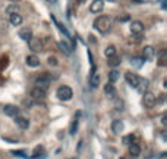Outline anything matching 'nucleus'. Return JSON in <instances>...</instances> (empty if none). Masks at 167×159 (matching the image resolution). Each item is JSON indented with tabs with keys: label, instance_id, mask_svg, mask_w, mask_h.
Returning a JSON list of instances; mask_svg holds the SVG:
<instances>
[{
	"label": "nucleus",
	"instance_id": "1",
	"mask_svg": "<svg viewBox=\"0 0 167 159\" xmlns=\"http://www.w3.org/2000/svg\"><path fill=\"white\" fill-rule=\"evenodd\" d=\"M94 28L101 34H106L110 31L111 28V19L106 15H101L94 21Z\"/></svg>",
	"mask_w": 167,
	"mask_h": 159
},
{
	"label": "nucleus",
	"instance_id": "2",
	"mask_svg": "<svg viewBox=\"0 0 167 159\" xmlns=\"http://www.w3.org/2000/svg\"><path fill=\"white\" fill-rule=\"evenodd\" d=\"M56 95H57V98L60 99V101H69L73 96V91H72V88L63 85V86H60V88L57 89Z\"/></svg>",
	"mask_w": 167,
	"mask_h": 159
},
{
	"label": "nucleus",
	"instance_id": "3",
	"mask_svg": "<svg viewBox=\"0 0 167 159\" xmlns=\"http://www.w3.org/2000/svg\"><path fill=\"white\" fill-rule=\"evenodd\" d=\"M28 47L29 50L32 51V53H41V51H44V43H43V39L41 38H31L28 41Z\"/></svg>",
	"mask_w": 167,
	"mask_h": 159
},
{
	"label": "nucleus",
	"instance_id": "4",
	"mask_svg": "<svg viewBox=\"0 0 167 159\" xmlns=\"http://www.w3.org/2000/svg\"><path fill=\"white\" fill-rule=\"evenodd\" d=\"M142 95H144V96H142V104H144L145 108H152V107L157 104V96L152 92L147 91V92L142 93Z\"/></svg>",
	"mask_w": 167,
	"mask_h": 159
},
{
	"label": "nucleus",
	"instance_id": "5",
	"mask_svg": "<svg viewBox=\"0 0 167 159\" xmlns=\"http://www.w3.org/2000/svg\"><path fill=\"white\" fill-rule=\"evenodd\" d=\"M125 79H126V82L135 89H136L139 80H141V77H139L136 73H132V71H126V73H125Z\"/></svg>",
	"mask_w": 167,
	"mask_h": 159
},
{
	"label": "nucleus",
	"instance_id": "6",
	"mask_svg": "<svg viewBox=\"0 0 167 159\" xmlns=\"http://www.w3.org/2000/svg\"><path fill=\"white\" fill-rule=\"evenodd\" d=\"M45 91H43V89L37 88V86H34L32 89H31V92H29V98L32 99V101H41V99L45 98Z\"/></svg>",
	"mask_w": 167,
	"mask_h": 159
},
{
	"label": "nucleus",
	"instance_id": "7",
	"mask_svg": "<svg viewBox=\"0 0 167 159\" xmlns=\"http://www.w3.org/2000/svg\"><path fill=\"white\" fill-rule=\"evenodd\" d=\"M3 112H5L6 115H9V117H18L19 115V108L18 107H15V105H12V104H7L3 107Z\"/></svg>",
	"mask_w": 167,
	"mask_h": 159
},
{
	"label": "nucleus",
	"instance_id": "8",
	"mask_svg": "<svg viewBox=\"0 0 167 159\" xmlns=\"http://www.w3.org/2000/svg\"><path fill=\"white\" fill-rule=\"evenodd\" d=\"M154 57H156V48L151 47V45L144 47V50H142V59L144 60H152Z\"/></svg>",
	"mask_w": 167,
	"mask_h": 159
},
{
	"label": "nucleus",
	"instance_id": "9",
	"mask_svg": "<svg viewBox=\"0 0 167 159\" xmlns=\"http://www.w3.org/2000/svg\"><path fill=\"white\" fill-rule=\"evenodd\" d=\"M104 9V2L103 0H92V3L89 5V10L92 13H100Z\"/></svg>",
	"mask_w": 167,
	"mask_h": 159
},
{
	"label": "nucleus",
	"instance_id": "10",
	"mask_svg": "<svg viewBox=\"0 0 167 159\" xmlns=\"http://www.w3.org/2000/svg\"><path fill=\"white\" fill-rule=\"evenodd\" d=\"M131 32L135 34V35H141L144 32V23L139 22V21H134L131 23Z\"/></svg>",
	"mask_w": 167,
	"mask_h": 159
},
{
	"label": "nucleus",
	"instance_id": "11",
	"mask_svg": "<svg viewBox=\"0 0 167 159\" xmlns=\"http://www.w3.org/2000/svg\"><path fill=\"white\" fill-rule=\"evenodd\" d=\"M123 128H125V126H123L122 120H113L111 121V132L114 133V134H120V133L123 132Z\"/></svg>",
	"mask_w": 167,
	"mask_h": 159
},
{
	"label": "nucleus",
	"instance_id": "12",
	"mask_svg": "<svg viewBox=\"0 0 167 159\" xmlns=\"http://www.w3.org/2000/svg\"><path fill=\"white\" fill-rule=\"evenodd\" d=\"M15 123H16L18 127H19V128H22V130H27L28 127H29V120L25 118V117H22V115H18V117H15Z\"/></svg>",
	"mask_w": 167,
	"mask_h": 159
},
{
	"label": "nucleus",
	"instance_id": "13",
	"mask_svg": "<svg viewBox=\"0 0 167 159\" xmlns=\"http://www.w3.org/2000/svg\"><path fill=\"white\" fill-rule=\"evenodd\" d=\"M18 35H19V38L24 39V41H29V39L32 38V31H31V28H22Z\"/></svg>",
	"mask_w": 167,
	"mask_h": 159
},
{
	"label": "nucleus",
	"instance_id": "14",
	"mask_svg": "<svg viewBox=\"0 0 167 159\" xmlns=\"http://www.w3.org/2000/svg\"><path fill=\"white\" fill-rule=\"evenodd\" d=\"M25 61H27V64H28L29 67H38V66H40V59H38V57H37L35 54L27 55Z\"/></svg>",
	"mask_w": 167,
	"mask_h": 159
},
{
	"label": "nucleus",
	"instance_id": "15",
	"mask_svg": "<svg viewBox=\"0 0 167 159\" xmlns=\"http://www.w3.org/2000/svg\"><path fill=\"white\" fill-rule=\"evenodd\" d=\"M104 93L110 99H116V89H114V86L111 83H107L106 86H104Z\"/></svg>",
	"mask_w": 167,
	"mask_h": 159
},
{
	"label": "nucleus",
	"instance_id": "16",
	"mask_svg": "<svg viewBox=\"0 0 167 159\" xmlns=\"http://www.w3.org/2000/svg\"><path fill=\"white\" fill-rule=\"evenodd\" d=\"M59 47H60V50L65 53L66 55H71L72 54V51H73V48H72V45L69 44L67 41H60L59 43Z\"/></svg>",
	"mask_w": 167,
	"mask_h": 159
},
{
	"label": "nucleus",
	"instance_id": "17",
	"mask_svg": "<svg viewBox=\"0 0 167 159\" xmlns=\"http://www.w3.org/2000/svg\"><path fill=\"white\" fill-rule=\"evenodd\" d=\"M22 16L19 15V13H15V15H11L9 16V22H11V25H13V26H19L21 23H22Z\"/></svg>",
	"mask_w": 167,
	"mask_h": 159
},
{
	"label": "nucleus",
	"instance_id": "18",
	"mask_svg": "<svg viewBox=\"0 0 167 159\" xmlns=\"http://www.w3.org/2000/svg\"><path fill=\"white\" fill-rule=\"evenodd\" d=\"M98 83H100V76H98V73L94 71V73H91V77H89V86L92 89H95L98 86Z\"/></svg>",
	"mask_w": 167,
	"mask_h": 159
},
{
	"label": "nucleus",
	"instance_id": "19",
	"mask_svg": "<svg viewBox=\"0 0 167 159\" xmlns=\"http://www.w3.org/2000/svg\"><path fill=\"white\" fill-rule=\"evenodd\" d=\"M129 153L132 155L134 158H138L139 155H141V148H139V145L131 143V145H129Z\"/></svg>",
	"mask_w": 167,
	"mask_h": 159
},
{
	"label": "nucleus",
	"instance_id": "20",
	"mask_svg": "<svg viewBox=\"0 0 167 159\" xmlns=\"http://www.w3.org/2000/svg\"><path fill=\"white\" fill-rule=\"evenodd\" d=\"M148 85H150V82H148L147 79H141L138 83V86H136V89H138L141 93H145L148 91Z\"/></svg>",
	"mask_w": 167,
	"mask_h": 159
},
{
	"label": "nucleus",
	"instance_id": "21",
	"mask_svg": "<svg viewBox=\"0 0 167 159\" xmlns=\"http://www.w3.org/2000/svg\"><path fill=\"white\" fill-rule=\"evenodd\" d=\"M6 13L11 16V15H15V13H19V5L18 3H11V5L6 7Z\"/></svg>",
	"mask_w": 167,
	"mask_h": 159
},
{
	"label": "nucleus",
	"instance_id": "22",
	"mask_svg": "<svg viewBox=\"0 0 167 159\" xmlns=\"http://www.w3.org/2000/svg\"><path fill=\"white\" fill-rule=\"evenodd\" d=\"M104 55H106L107 59L114 57V55H116V47H114V45H107L106 50H104Z\"/></svg>",
	"mask_w": 167,
	"mask_h": 159
},
{
	"label": "nucleus",
	"instance_id": "23",
	"mask_svg": "<svg viewBox=\"0 0 167 159\" xmlns=\"http://www.w3.org/2000/svg\"><path fill=\"white\" fill-rule=\"evenodd\" d=\"M122 63V60H120V57H117V55H114V57H110L109 59V61H107V64H109V67H117L119 64Z\"/></svg>",
	"mask_w": 167,
	"mask_h": 159
},
{
	"label": "nucleus",
	"instance_id": "24",
	"mask_svg": "<svg viewBox=\"0 0 167 159\" xmlns=\"http://www.w3.org/2000/svg\"><path fill=\"white\" fill-rule=\"evenodd\" d=\"M120 77V73L116 70V69H113V70L109 71V80H110V83H114Z\"/></svg>",
	"mask_w": 167,
	"mask_h": 159
},
{
	"label": "nucleus",
	"instance_id": "25",
	"mask_svg": "<svg viewBox=\"0 0 167 159\" xmlns=\"http://www.w3.org/2000/svg\"><path fill=\"white\" fill-rule=\"evenodd\" d=\"M79 115H81V112H76V117L73 118V123H72V126H71V134H75V133L78 132V124H79L78 117Z\"/></svg>",
	"mask_w": 167,
	"mask_h": 159
},
{
	"label": "nucleus",
	"instance_id": "26",
	"mask_svg": "<svg viewBox=\"0 0 167 159\" xmlns=\"http://www.w3.org/2000/svg\"><path fill=\"white\" fill-rule=\"evenodd\" d=\"M131 63H132L135 67H141L144 64V59H142V57H135V59L131 60Z\"/></svg>",
	"mask_w": 167,
	"mask_h": 159
},
{
	"label": "nucleus",
	"instance_id": "27",
	"mask_svg": "<svg viewBox=\"0 0 167 159\" xmlns=\"http://www.w3.org/2000/svg\"><path fill=\"white\" fill-rule=\"evenodd\" d=\"M40 155H45V153H44V148H43V146H38V148H35V149H34V152H32V158H38Z\"/></svg>",
	"mask_w": 167,
	"mask_h": 159
},
{
	"label": "nucleus",
	"instance_id": "28",
	"mask_svg": "<svg viewBox=\"0 0 167 159\" xmlns=\"http://www.w3.org/2000/svg\"><path fill=\"white\" fill-rule=\"evenodd\" d=\"M47 63H49V66H53V67L59 66V61H57V59H56L54 55L49 57V59H47Z\"/></svg>",
	"mask_w": 167,
	"mask_h": 159
},
{
	"label": "nucleus",
	"instance_id": "29",
	"mask_svg": "<svg viewBox=\"0 0 167 159\" xmlns=\"http://www.w3.org/2000/svg\"><path fill=\"white\" fill-rule=\"evenodd\" d=\"M32 104H34V101L31 98H27V99H24V101H22V105L25 107V108H31Z\"/></svg>",
	"mask_w": 167,
	"mask_h": 159
},
{
	"label": "nucleus",
	"instance_id": "30",
	"mask_svg": "<svg viewBox=\"0 0 167 159\" xmlns=\"http://www.w3.org/2000/svg\"><path fill=\"white\" fill-rule=\"evenodd\" d=\"M114 107H116V110H123V101L122 99H114Z\"/></svg>",
	"mask_w": 167,
	"mask_h": 159
},
{
	"label": "nucleus",
	"instance_id": "31",
	"mask_svg": "<svg viewBox=\"0 0 167 159\" xmlns=\"http://www.w3.org/2000/svg\"><path fill=\"white\" fill-rule=\"evenodd\" d=\"M12 155H15V156H21V158H28L27 153H25L24 150H13V152H12Z\"/></svg>",
	"mask_w": 167,
	"mask_h": 159
},
{
	"label": "nucleus",
	"instance_id": "32",
	"mask_svg": "<svg viewBox=\"0 0 167 159\" xmlns=\"http://www.w3.org/2000/svg\"><path fill=\"white\" fill-rule=\"evenodd\" d=\"M164 57H166V51L163 50L161 53H160V66H164L166 64V59Z\"/></svg>",
	"mask_w": 167,
	"mask_h": 159
},
{
	"label": "nucleus",
	"instance_id": "33",
	"mask_svg": "<svg viewBox=\"0 0 167 159\" xmlns=\"http://www.w3.org/2000/svg\"><path fill=\"white\" fill-rule=\"evenodd\" d=\"M128 19H129L128 15H125V16H122V18H117V21H122V22L123 21H128Z\"/></svg>",
	"mask_w": 167,
	"mask_h": 159
},
{
	"label": "nucleus",
	"instance_id": "34",
	"mask_svg": "<svg viewBox=\"0 0 167 159\" xmlns=\"http://www.w3.org/2000/svg\"><path fill=\"white\" fill-rule=\"evenodd\" d=\"M71 159H76V158H71Z\"/></svg>",
	"mask_w": 167,
	"mask_h": 159
}]
</instances>
